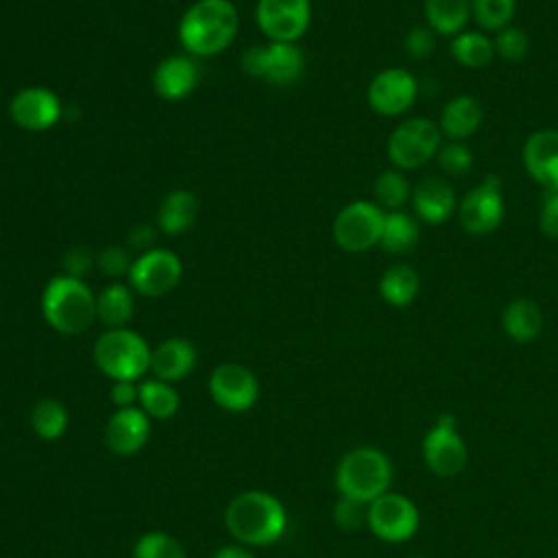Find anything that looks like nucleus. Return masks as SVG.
<instances>
[{"mask_svg":"<svg viewBox=\"0 0 558 558\" xmlns=\"http://www.w3.org/2000/svg\"><path fill=\"white\" fill-rule=\"evenodd\" d=\"M157 238V229L155 227H148V225H137L131 229L129 233V244L137 251H150L153 248V242Z\"/></svg>","mask_w":558,"mask_h":558,"instance_id":"c03bdc74","label":"nucleus"},{"mask_svg":"<svg viewBox=\"0 0 558 558\" xmlns=\"http://www.w3.org/2000/svg\"><path fill=\"white\" fill-rule=\"evenodd\" d=\"M525 172L543 187L558 190V129L534 131L521 150Z\"/></svg>","mask_w":558,"mask_h":558,"instance_id":"f3484780","label":"nucleus"},{"mask_svg":"<svg viewBox=\"0 0 558 558\" xmlns=\"http://www.w3.org/2000/svg\"><path fill=\"white\" fill-rule=\"evenodd\" d=\"M150 436V416L137 408H118L105 425L107 449L116 456L137 453Z\"/></svg>","mask_w":558,"mask_h":558,"instance_id":"dca6fc26","label":"nucleus"},{"mask_svg":"<svg viewBox=\"0 0 558 558\" xmlns=\"http://www.w3.org/2000/svg\"><path fill=\"white\" fill-rule=\"evenodd\" d=\"M421 235L418 222L412 214L399 209V211H388L384 216V227H381V238H379V246L386 253L399 255V253H408L410 248L416 246Z\"/></svg>","mask_w":558,"mask_h":558,"instance_id":"bb28decb","label":"nucleus"},{"mask_svg":"<svg viewBox=\"0 0 558 558\" xmlns=\"http://www.w3.org/2000/svg\"><path fill=\"white\" fill-rule=\"evenodd\" d=\"M484 111L477 98L471 94H458L453 96L440 111L438 118V129L442 137L449 142H464L477 133L482 126Z\"/></svg>","mask_w":558,"mask_h":558,"instance_id":"aec40b11","label":"nucleus"},{"mask_svg":"<svg viewBox=\"0 0 558 558\" xmlns=\"http://www.w3.org/2000/svg\"><path fill=\"white\" fill-rule=\"evenodd\" d=\"M373 196L381 209L399 211L412 196V187L403 170H384L373 183Z\"/></svg>","mask_w":558,"mask_h":558,"instance_id":"2f4dec72","label":"nucleus"},{"mask_svg":"<svg viewBox=\"0 0 558 558\" xmlns=\"http://www.w3.org/2000/svg\"><path fill=\"white\" fill-rule=\"evenodd\" d=\"M366 512H368V504H362V501L340 495V499L333 508V521L344 530H357L366 523Z\"/></svg>","mask_w":558,"mask_h":558,"instance_id":"e433bc0d","label":"nucleus"},{"mask_svg":"<svg viewBox=\"0 0 558 558\" xmlns=\"http://www.w3.org/2000/svg\"><path fill=\"white\" fill-rule=\"evenodd\" d=\"M449 52L458 65L477 70V68H486L493 61L495 46H493V39H488L484 33L464 28L462 33L451 37Z\"/></svg>","mask_w":558,"mask_h":558,"instance_id":"c85d7f7f","label":"nucleus"},{"mask_svg":"<svg viewBox=\"0 0 558 558\" xmlns=\"http://www.w3.org/2000/svg\"><path fill=\"white\" fill-rule=\"evenodd\" d=\"M31 427L41 440H57L68 429V410L59 399H39L31 410Z\"/></svg>","mask_w":558,"mask_h":558,"instance_id":"7c9ffc66","label":"nucleus"},{"mask_svg":"<svg viewBox=\"0 0 558 558\" xmlns=\"http://www.w3.org/2000/svg\"><path fill=\"white\" fill-rule=\"evenodd\" d=\"M92 264H94V257L89 255L87 248H72V251H68L65 257H63L65 275L78 277V279H83V275L92 268Z\"/></svg>","mask_w":558,"mask_h":558,"instance_id":"a19ab883","label":"nucleus"},{"mask_svg":"<svg viewBox=\"0 0 558 558\" xmlns=\"http://www.w3.org/2000/svg\"><path fill=\"white\" fill-rule=\"evenodd\" d=\"M392 462L377 447H355L342 456L336 469V488L342 497L371 504L390 490Z\"/></svg>","mask_w":558,"mask_h":558,"instance_id":"20e7f679","label":"nucleus"},{"mask_svg":"<svg viewBox=\"0 0 558 558\" xmlns=\"http://www.w3.org/2000/svg\"><path fill=\"white\" fill-rule=\"evenodd\" d=\"M538 227L549 240H558V190H543L538 207Z\"/></svg>","mask_w":558,"mask_h":558,"instance_id":"4c0bfd02","label":"nucleus"},{"mask_svg":"<svg viewBox=\"0 0 558 558\" xmlns=\"http://www.w3.org/2000/svg\"><path fill=\"white\" fill-rule=\"evenodd\" d=\"M9 116L26 131H46L61 118V102L46 87H24L11 98Z\"/></svg>","mask_w":558,"mask_h":558,"instance_id":"2eb2a0df","label":"nucleus"},{"mask_svg":"<svg viewBox=\"0 0 558 558\" xmlns=\"http://www.w3.org/2000/svg\"><path fill=\"white\" fill-rule=\"evenodd\" d=\"M456 211L464 233L475 238L493 233L501 225L506 214L501 179L495 174L484 177L475 187L464 194Z\"/></svg>","mask_w":558,"mask_h":558,"instance_id":"1a4fd4ad","label":"nucleus"},{"mask_svg":"<svg viewBox=\"0 0 558 558\" xmlns=\"http://www.w3.org/2000/svg\"><path fill=\"white\" fill-rule=\"evenodd\" d=\"M442 133L429 118H408L388 137V159L397 170H414L432 161L440 150Z\"/></svg>","mask_w":558,"mask_h":558,"instance_id":"423d86ee","label":"nucleus"},{"mask_svg":"<svg viewBox=\"0 0 558 558\" xmlns=\"http://www.w3.org/2000/svg\"><path fill=\"white\" fill-rule=\"evenodd\" d=\"M517 0H471V17L484 31H501L514 17Z\"/></svg>","mask_w":558,"mask_h":558,"instance_id":"473e14b6","label":"nucleus"},{"mask_svg":"<svg viewBox=\"0 0 558 558\" xmlns=\"http://www.w3.org/2000/svg\"><path fill=\"white\" fill-rule=\"evenodd\" d=\"M198 83V65L183 54L166 57L157 63L153 74L155 92L166 100H181L194 92Z\"/></svg>","mask_w":558,"mask_h":558,"instance_id":"6ab92c4d","label":"nucleus"},{"mask_svg":"<svg viewBox=\"0 0 558 558\" xmlns=\"http://www.w3.org/2000/svg\"><path fill=\"white\" fill-rule=\"evenodd\" d=\"M418 83L414 74L405 68H386L377 72L366 89V100L371 109L379 116H401L416 100Z\"/></svg>","mask_w":558,"mask_h":558,"instance_id":"f8f14e48","label":"nucleus"},{"mask_svg":"<svg viewBox=\"0 0 558 558\" xmlns=\"http://www.w3.org/2000/svg\"><path fill=\"white\" fill-rule=\"evenodd\" d=\"M214 558H255V556L240 545H225L214 554Z\"/></svg>","mask_w":558,"mask_h":558,"instance_id":"a18cd8bd","label":"nucleus"},{"mask_svg":"<svg viewBox=\"0 0 558 558\" xmlns=\"http://www.w3.org/2000/svg\"><path fill=\"white\" fill-rule=\"evenodd\" d=\"M377 288H379V296L388 305L408 307L421 290V279H418V272L410 264H392L379 277Z\"/></svg>","mask_w":558,"mask_h":558,"instance_id":"a878e982","label":"nucleus"},{"mask_svg":"<svg viewBox=\"0 0 558 558\" xmlns=\"http://www.w3.org/2000/svg\"><path fill=\"white\" fill-rule=\"evenodd\" d=\"M133 558H185V547L166 532H146L137 538Z\"/></svg>","mask_w":558,"mask_h":558,"instance_id":"72a5a7b5","label":"nucleus"},{"mask_svg":"<svg viewBox=\"0 0 558 558\" xmlns=\"http://www.w3.org/2000/svg\"><path fill=\"white\" fill-rule=\"evenodd\" d=\"M303 63V52L296 44L272 41L264 46L262 78L272 85H290L301 76Z\"/></svg>","mask_w":558,"mask_h":558,"instance_id":"5701e85b","label":"nucleus"},{"mask_svg":"<svg viewBox=\"0 0 558 558\" xmlns=\"http://www.w3.org/2000/svg\"><path fill=\"white\" fill-rule=\"evenodd\" d=\"M262 63H264V46H253V48H246L242 59H240V65H242V72L253 76V78H262Z\"/></svg>","mask_w":558,"mask_h":558,"instance_id":"37998d69","label":"nucleus"},{"mask_svg":"<svg viewBox=\"0 0 558 558\" xmlns=\"http://www.w3.org/2000/svg\"><path fill=\"white\" fill-rule=\"evenodd\" d=\"M423 462L436 477H458L469 464V447L458 429L453 414H440L432 427L425 432L423 442Z\"/></svg>","mask_w":558,"mask_h":558,"instance_id":"0eeeda50","label":"nucleus"},{"mask_svg":"<svg viewBox=\"0 0 558 558\" xmlns=\"http://www.w3.org/2000/svg\"><path fill=\"white\" fill-rule=\"evenodd\" d=\"M436 159H438L440 170L449 177H464L471 172V166H473V155L464 142L447 140V144L440 146Z\"/></svg>","mask_w":558,"mask_h":558,"instance_id":"c9c22d12","label":"nucleus"},{"mask_svg":"<svg viewBox=\"0 0 558 558\" xmlns=\"http://www.w3.org/2000/svg\"><path fill=\"white\" fill-rule=\"evenodd\" d=\"M434 31L429 26H414L408 31L405 39H403V48L412 59H425L432 54L434 50Z\"/></svg>","mask_w":558,"mask_h":558,"instance_id":"58836bf2","label":"nucleus"},{"mask_svg":"<svg viewBox=\"0 0 558 558\" xmlns=\"http://www.w3.org/2000/svg\"><path fill=\"white\" fill-rule=\"evenodd\" d=\"M183 275L181 259L166 248L140 253L129 268V283L144 296H163L177 288Z\"/></svg>","mask_w":558,"mask_h":558,"instance_id":"9b49d317","label":"nucleus"},{"mask_svg":"<svg viewBox=\"0 0 558 558\" xmlns=\"http://www.w3.org/2000/svg\"><path fill=\"white\" fill-rule=\"evenodd\" d=\"M41 312L54 331L63 336L83 333L96 318V296L83 279L59 275L44 288Z\"/></svg>","mask_w":558,"mask_h":558,"instance_id":"7ed1b4c3","label":"nucleus"},{"mask_svg":"<svg viewBox=\"0 0 558 558\" xmlns=\"http://www.w3.org/2000/svg\"><path fill=\"white\" fill-rule=\"evenodd\" d=\"M257 24L270 41L294 44L310 26V0H259Z\"/></svg>","mask_w":558,"mask_h":558,"instance_id":"ddd939ff","label":"nucleus"},{"mask_svg":"<svg viewBox=\"0 0 558 558\" xmlns=\"http://www.w3.org/2000/svg\"><path fill=\"white\" fill-rule=\"evenodd\" d=\"M384 209L371 201H351L333 218V242L347 253H362L379 244Z\"/></svg>","mask_w":558,"mask_h":558,"instance_id":"9d476101","label":"nucleus"},{"mask_svg":"<svg viewBox=\"0 0 558 558\" xmlns=\"http://www.w3.org/2000/svg\"><path fill=\"white\" fill-rule=\"evenodd\" d=\"M196 349L185 338H168L150 351V371L155 379L179 381L194 371Z\"/></svg>","mask_w":558,"mask_h":558,"instance_id":"412c9836","label":"nucleus"},{"mask_svg":"<svg viewBox=\"0 0 558 558\" xmlns=\"http://www.w3.org/2000/svg\"><path fill=\"white\" fill-rule=\"evenodd\" d=\"M412 558H427V556H412Z\"/></svg>","mask_w":558,"mask_h":558,"instance_id":"49530a36","label":"nucleus"},{"mask_svg":"<svg viewBox=\"0 0 558 558\" xmlns=\"http://www.w3.org/2000/svg\"><path fill=\"white\" fill-rule=\"evenodd\" d=\"M238 24V9L231 0H198L179 22V41L192 57H211L233 41Z\"/></svg>","mask_w":558,"mask_h":558,"instance_id":"f257e3e1","label":"nucleus"},{"mask_svg":"<svg viewBox=\"0 0 558 558\" xmlns=\"http://www.w3.org/2000/svg\"><path fill=\"white\" fill-rule=\"evenodd\" d=\"M109 397L118 408H131L140 397V386L135 381H113Z\"/></svg>","mask_w":558,"mask_h":558,"instance_id":"79ce46f5","label":"nucleus"},{"mask_svg":"<svg viewBox=\"0 0 558 558\" xmlns=\"http://www.w3.org/2000/svg\"><path fill=\"white\" fill-rule=\"evenodd\" d=\"M427 26L442 37H456L471 20V0H425Z\"/></svg>","mask_w":558,"mask_h":558,"instance_id":"393cba45","label":"nucleus"},{"mask_svg":"<svg viewBox=\"0 0 558 558\" xmlns=\"http://www.w3.org/2000/svg\"><path fill=\"white\" fill-rule=\"evenodd\" d=\"M140 408L150 416V418H170L179 410V392L174 390L172 384L161 381V379H146L140 384V397H137Z\"/></svg>","mask_w":558,"mask_h":558,"instance_id":"c756f323","label":"nucleus"},{"mask_svg":"<svg viewBox=\"0 0 558 558\" xmlns=\"http://www.w3.org/2000/svg\"><path fill=\"white\" fill-rule=\"evenodd\" d=\"M493 46H495V54L499 59H504L508 63H519L525 59V54L530 50V39L523 28L510 24V26L497 31Z\"/></svg>","mask_w":558,"mask_h":558,"instance_id":"f704fd0d","label":"nucleus"},{"mask_svg":"<svg viewBox=\"0 0 558 558\" xmlns=\"http://www.w3.org/2000/svg\"><path fill=\"white\" fill-rule=\"evenodd\" d=\"M366 525L379 541L397 545L418 532L421 512L410 497L388 490L368 504Z\"/></svg>","mask_w":558,"mask_h":558,"instance_id":"6e6552de","label":"nucleus"},{"mask_svg":"<svg viewBox=\"0 0 558 558\" xmlns=\"http://www.w3.org/2000/svg\"><path fill=\"white\" fill-rule=\"evenodd\" d=\"M410 203L416 218L425 225H442L458 209L456 192L442 177H425L418 181V185L412 187Z\"/></svg>","mask_w":558,"mask_h":558,"instance_id":"a211bd4d","label":"nucleus"},{"mask_svg":"<svg viewBox=\"0 0 558 558\" xmlns=\"http://www.w3.org/2000/svg\"><path fill=\"white\" fill-rule=\"evenodd\" d=\"M207 386L211 399L229 412H244L253 408L259 397V384L253 371L233 362L216 366L209 375Z\"/></svg>","mask_w":558,"mask_h":558,"instance_id":"4468645a","label":"nucleus"},{"mask_svg":"<svg viewBox=\"0 0 558 558\" xmlns=\"http://www.w3.org/2000/svg\"><path fill=\"white\" fill-rule=\"evenodd\" d=\"M501 329L512 342L527 344L543 331V312L532 299H512L501 312Z\"/></svg>","mask_w":558,"mask_h":558,"instance_id":"4be33fe9","label":"nucleus"},{"mask_svg":"<svg viewBox=\"0 0 558 558\" xmlns=\"http://www.w3.org/2000/svg\"><path fill=\"white\" fill-rule=\"evenodd\" d=\"M98 266L105 275L109 277H120V275H129V268H131V257H129V251L124 246H107L100 251L98 255Z\"/></svg>","mask_w":558,"mask_h":558,"instance_id":"ea45409f","label":"nucleus"},{"mask_svg":"<svg viewBox=\"0 0 558 558\" xmlns=\"http://www.w3.org/2000/svg\"><path fill=\"white\" fill-rule=\"evenodd\" d=\"M133 316V292L124 283H109L96 296V318L109 329L126 327Z\"/></svg>","mask_w":558,"mask_h":558,"instance_id":"cd10ccee","label":"nucleus"},{"mask_svg":"<svg viewBox=\"0 0 558 558\" xmlns=\"http://www.w3.org/2000/svg\"><path fill=\"white\" fill-rule=\"evenodd\" d=\"M225 523L235 541L262 547L283 536L288 519L283 504L275 495L264 490H246L229 501Z\"/></svg>","mask_w":558,"mask_h":558,"instance_id":"f03ea898","label":"nucleus"},{"mask_svg":"<svg viewBox=\"0 0 558 558\" xmlns=\"http://www.w3.org/2000/svg\"><path fill=\"white\" fill-rule=\"evenodd\" d=\"M150 351L146 340L129 329H107L94 344L96 366L113 381H137L150 371Z\"/></svg>","mask_w":558,"mask_h":558,"instance_id":"39448f33","label":"nucleus"},{"mask_svg":"<svg viewBox=\"0 0 558 558\" xmlns=\"http://www.w3.org/2000/svg\"><path fill=\"white\" fill-rule=\"evenodd\" d=\"M198 216V201L190 190H172L157 209V229L166 235L187 231Z\"/></svg>","mask_w":558,"mask_h":558,"instance_id":"b1692460","label":"nucleus"}]
</instances>
